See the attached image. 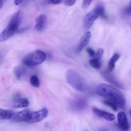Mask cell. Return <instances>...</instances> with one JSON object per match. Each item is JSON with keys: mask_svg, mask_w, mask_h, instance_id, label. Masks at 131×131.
<instances>
[{"mask_svg": "<svg viewBox=\"0 0 131 131\" xmlns=\"http://www.w3.org/2000/svg\"><path fill=\"white\" fill-rule=\"evenodd\" d=\"M120 57V55L118 53H115L113 55V56L111 58L108 63V67H107V69H108L109 72H111L114 70L115 67V63L119 60Z\"/></svg>", "mask_w": 131, "mask_h": 131, "instance_id": "obj_13", "label": "cell"}, {"mask_svg": "<svg viewBox=\"0 0 131 131\" xmlns=\"http://www.w3.org/2000/svg\"><path fill=\"white\" fill-rule=\"evenodd\" d=\"M92 111L94 113L95 115H97V116L104 118V120H107L108 122H112L115 119V116L113 114L106 112V111L100 110V109L97 108V107H93Z\"/></svg>", "mask_w": 131, "mask_h": 131, "instance_id": "obj_8", "label": "cell"}, {"mask_svg": "<svg viewBox=\"0 0 131 131\" xmlns=\"http://www.w3.org/2000/svg\"><path fill=\"white\" fill-rule=\"evenodd\" d=\"M92 1L93 0H83V3H82V6L83 8H87L88 7H89Z\"/></svg>", "mask_w": 131, "mask_h": 131, "instance_id": "obj_22", "label": "cell"}, {"mask_svg": "<svg viewBox=\"0 0 131 131\" xmlns=\"http://www.w3.org/2000/svg\"><path fill=\"white\" fill-rule=\"evenodd\" d=\"M20 22V11L14 14L11 17L6 28L0 34V42H3L8 39L16 32Z\"/></svg>", "mask_w": 131, "mask_h": 131, "instance_id": "obj_2", "label": "cell"}, {"mask_svg": "<svg viewBox=\"0 0 131 131\" xmlns=\"http://www.w3.org/2000/svg\"><path fill=\"white\" fill-rule=\"evenodd\" d=\"M31 111L28 110H23L20 112L15 113L11 120L15 122H28L31 118Z\"/></svg>", "mask_w": 131, "mask_h": 131, "instance_id": "obj_7", "label": "cell"}, {"mask_svg": "<svg viewBox=\"0 0 131 131\" xmlns=\"http://www.w3.org/2000/svg\"><path fill=\"white\" fill-rule=\"evenodd\" d=\"M104 54V49L102 48H99L97 49V52H95V54L93 56V58H95L99 59V60H101L102 56H103Z\"/></svg>", "mask_w": 131, "mask_h": 131, "instance_id": "obj_21", "label": "cell"}, {"mask_svg": "<svg viewBox=\"0 0 131 131\" xmlns=\"http://www.w3.org/2000/svg\"><path fill=\"white\" fill-rule=\"evenodd\" d=\"M23 0H14V4L15 5H19L23 2Z\"/></svg>", "mask_w": 131, "mask_h": 131, "instance_id": "obj_27", "label": "cell"}, {"mask_svg": "<svg viewBox=\"0 0 131 131\" xmlns=\"http://www.w3.org/2000/svg\"><path fill=\"white\" fill-rule=\"evenodd\" d=\"M130 116H131V110H130Z\"/></svg>", "mask_w": 131, "mask_h": 131, "instance_id": "obj_29", "label": "cell"}, {"mask_svg": "<svg viewBox=\"0 0 131 131\" xmlns=\"http://www.w3.org/2000/svg\"><path fill=\"white\" fill-rule=\"evenodd\" d=\"M92 37V34L90 31H86L81 37L79 41V45L77 48V52H80L90 42Z\"/></svg>", "mask_w": 131, "mask_h": 131, "instance_id": "obj_9", "label": "cell"}, {"mask_svg": "<svg viewBox=\"0 0 131 131\" xmlns=\"http://www.w3.org/2000/svg\"><path fill=\"white\" fill-rule=\"evenodd\" d=\"M96 93L106 99L115 101L119 107H124L126 104V99L124 95L115 87L106 84H100L96 88Z\"/></svg>", "mask_w": 131, "mask_h": 131, "instance_id": "obj_1", "label": "cell"}, {"mask_svg": "<svg viewBox=\"0 0 131 131\" xmlns=\"http://www.w3.org/2000/svg\"><path fill=\"white\" fill-rule=\"evenodd\" d=\"M89 63L90 65H91V67H92L94 68V69H101V66H102L101 60L95 58H93L92 60H90Z\"/></svg>", "mask_w": 131, "mask_h": 131, "instance_id": "obj_19", "label": "cell"}, {"mask_svg": "<svg viewBox=\"0 0 131 131\" xmlns=\"http://www.w3.org/2000/svg\"><path fill=\"white\" fill-rule=\"evenodd\" d=\"M67 81L76 90L79 92H84L86 89L85 84L81 77L78 72L74 70H69L65 75Z\"/></svg>", "mask_w": 131, "mask_h": 131, "instance_id": "obj_4", "label": "cell"}, {"mask_svg": "<svg viewBox=\"0 0 131 131\" xmlns=\"http://www.w3.org/2000/svg\"><path fill=\"white\" fill-rule=\"evenodd\" d=\"M100 14L99 12L94 8L93 10L89 12L84 17V26L86 29H89L92 25L93 23L100 16Z\"/></svg>", "mask_w": 131, "mask_h": 131, "instance_id": "obj_5", "label": "cell"}, {"mask_svg": "<svg viewBox=\"0 0 131 131\" xmlns=\"http://www.w3.org/2000/svg\"><path fill=\"white\" fill-rule=\"evenodd\" d=\"M124 12L125 14H128V15L131 14V0L129 3V5L124 9Z\"/></svg>", "mask_w": 131, "mask_h": 131, "instance_id": "obj_25", "label": "cell"}, {"mask_svg": "<svg viewBox=\"0 0 131 131\" xmlns=\"http://www.w3.org/2000/svg\"><path fill=\"white\" fill-rule=\"evenodd\" d=\"M30 83L33 87L38 88L40 86V81L37 75H32L30 78Z\"/></svg>", "mask_w": 131, "mask_h": 131, "instance_id": "obj_20", "label": "cell"}, {"mask_svg": "<svg viewBox=\"0 0 131 131\" xmlns=\"http://www.w3.org/2000/svg\"><path fill=\"white\" fill-rule=\"evenodd\" d=\"M15 113L9 110H0V118L3 120H12Z\"/></svg>", "mask_w": 131, "mask_h": 131, "instance_id": "obj_12", "label": "cell"}, {"mask_svg": "<svg viewBox=\"0 0 131 131\" xmlns=\"http://www.w3.org/2000/svg\"><path fill=\"white\" fill-rule=\"evenodd\" d=\"M46 22H47V16L45 14L39 15L35 19V29L37 31H42L45 28Z\"/></svg>", "mask_w": 131, "mask_h": 131, "instance_id": "obj_10", "label": "cell"}, {"mask_svg": "<svg viewBox=\"0 0 131 131\" xmlns=\"http://www.w3.org/2000/svg\"><path fill=\"white\" fill-rule=\"evenodd\" d=\"M86 52H88V54H89L90 56L92 58H93V56H95V51H93L92 49L90 48V47H88V48L86 49Z\"/></svg>", "mask_w": 131, "mask_h": 131, "instance_id": "obj_26", "label": "cell"}, {"mask_svg": "<svg viewBox=\"0 0 131 131\" xmlns=\"http://www.w3.org/2000/svg\"><path fill=\"white\" fill-rule=\"evenodd\" d=\"M104 104H106V106H108L109 107H111V109L114 110V111H116V110H118V108L119 107L118 105V104L116 103L115 101H112V100H110V99H106L103 101Z\"/></svg>", "mask_w": 131, "mask_h": 131, "instance_id": "obj_18", "label": "cell"}, {"mask_svg": "<svg viewBox=\"0 0 131 131\" xmlns=\"http://www.w3.org/2000/svg\"><path fill=\"white\" fill-rule=\"evenodd\" d=\"M87 104L86 102V100L84 99H79L77 100L76 101H75L74 103V107H75V109L79 110H83L84 108H85Z\"/></svg>", "mask_w": 131, "mask_h": 131, "instance_id": "obj_17", "label": "cell"}, {"mask_svg": "<svg viewBox=\"0 0 131 131\" xmlns=\"http://www.w3.org/2000/svg\"><path fill=\"white\" fill-rule=\"evenodd\" d=\"M63 0H47L46 3L51 5H60L63 2Z\"/></svg>", "mask_w": 131, "mask_h": 131, "instance_id": "obj_23", "label": "cell"}, {"mask_svg": "<svg viewBox=\"0 0 131 131\" xmlns=\"http://www.w3.org/2000/svg\"><path fill=\"white\" fill-rule=\"evenodd\" d=\"M76 0H65L64 1V4L68 6H71L74 5Z\"/></svg>", "mask_w": 131, "mask_h": 131, "instance_id": "obj_24", "label": "cell"}, {"mask_svg": "<svg viewBox=\"0 0 131 131\" xmlns=\"http://www.w3.org/2000/svg\"><path fill=\"white\" fill-rule=\"evenodd\" d=\"M103 76L105 79H107V81H108L110 83H111V84H113V85L116 86H118V88H123L122 86V84H120L118 81V80H116V79H115V77H113V75H111V74H110L109 73L104 72Z\"/></svg>", "mask_w": 131, "mask_h": 131, "instance_id": "obj_14", "label": "cell"}, {"mask_svg": "<svg viewBox=\"0 0 131 131\" xmlns=\"http://www.w3.org/2000/svg\"><path fill=\"white\" fill-rule=\"evenodd\" d=\"M49 113L48 110L47 108H42L37 111L31 113V118L28 123H37L42 121L46 118Z\"/></svg>", "mask_w": 131, "mask_h": 131, "instance_id": "obj_6", "label": "cell"}, {"mask_svg": "<svg viewBox=\"0 0 131 131\" xmlns=\"http://www.w3.org/2000/svg\"><path fill=\"white\" fill-rule=\"evenodd\" d=\"M3 3H4V0H1V8H2L3 6Z\"/></svg>", "mask_w": 131, "mask_h": 131, "instance_id": "obj_28", "label": "cell"}, {"mask_svg": "<svg viewBox=\"0 0 131 131\" xmlns=\"http://www.w3.org/2000/svg\"><path fill=\"white\" fill-rule=\"evenodd\" d=\"M29 104V102L27 99L21 98L15 101L14 104V106L15 108H23V107H28Z\"/></svg>", "mask_w": 131, "mask_h": 131, "instance_id": "obj_15", "label": "cell"}, {"mask_svg": "<svg viewBox=\"0 0 131 131\" xmlns=\"http://www.w3.org/2000/svg\"><path fill=\"white\" fill-rule=\"evenodd\" d=\"M14 73L15 78L17 79H18V80H20L26 74V70L24 68L22 67H15L14 69Z\"/></svg>", "mask_w": 131, "mask_h": 131, "instance_id": "obj_16", "label": "cell"}, {"mask_svg": "<svg viewBox=\"0 0 131 131\" xmlns=\"http://www.w3.org/2000/svg\"><path fill=\"white\" fill-rule=\"evenodd\" d=\"M118 125L122 130H127L129 129V124L128 122L127 117L124 112L121 111L118 114Z\"/></svg>", "mask_w": 131, "mask_h": 131, "instance_id": "obj_11", "label": "cell"}, {"mask_svg": "<svg viewBox=\"0 0 131 131\" xmlns=\"http://www.w3.org/2000/svg\"><path fill=\"white\" fill-rule=\"evenodd\" d=\"M46 59V54L43 51L37 50L26 55L23 58L22 62L27 67H34L42 63Z\"/></svg>", "mask_w": 131, "mask_h": 131, "instance_id": "obj_3", "label": "cell"}]
</instances>
